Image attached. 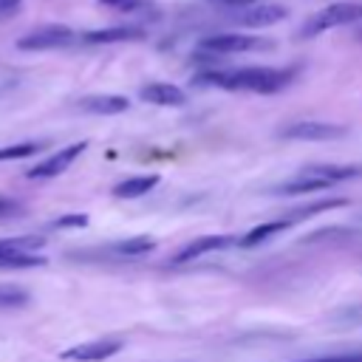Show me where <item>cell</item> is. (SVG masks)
Returning <instances> with one entry per match:
<instances>
[{"label":"cell","instance_id":"8992f818","mask_svg":"<svg viewBox=\"0 0 362 362\" xmlns=\"http://www.w3.org/2000/svg\"><path fill=\"white\" fill-rule=\"evenodd\" d=\"M85 150H88V141H74V144L57 150L54 156H48L45 161H40V164H37L34 170H28L25 175H28L31 181H34V178H54V175H62Z\"/></svg>","mask_w":362,"mask_h":362},{"label":"cell","instance_id":"ba28073f","mask_svg":"<svg viewBox=\"0 0 362 362\" xmlns=\"http://www.w3.org/2000/svg\"><path fill=\"white\" fill-rule=\"evenodd\" d=\"M122 345H124L122 337H105V339H90V342L74 345V348L62 351L59 356L74 359V362H102V359H110L113 354H119Z\"/></svg>","mask_w":362,"mask_h":362},{"label":"cell","instance_id":"603a6c76","mask_svg":"<svg viewBox=\"0 0 362 362\" xmlns=\"http://www.w3.org/2000/svg\"><path fill=\"white\" fill-rule=\"evenodd\" d=\"M20 215H25V206L11 195H0V218H20Z\"/></svg>","mask_w":362,"mask_h":362},{"label":"cell","instance_id":"6da1fadb","mask_svg":"<svg viewBox=\"0 0 362 362\" xmlns=\"http://www.w3.org/2000/svg\"><path fill=\"white\" fill-rule=\"evenodd\" d=\"M297 68H269V65H246V68H209L195 74V85L201 88H223V90H252V93H277L291 85Z\"/></svg>","mask_w":362,"mask_h":362},{"label":"cell","instance_id":"9a60e30c","mask_svg":"<svg viewBox=\"0 0 362 362\" xmlns=\"http://www.w3.org/2000/svg\"><path fill=\"white\" fill-rule=\"evenodd\" d=\"M342 206H348V198H325V201L303 204V206L286 212V218H288L291 223H300V221H305V218H314V215H320V212H331V209H342Z\"/></svg>","mask_w":362,"mask_h":362},{"label":"cell","instance_id":"8fae6325","mask_svg":"<svg viewBox=\"0 0 362 362\" xmlns=\"http://www.w3.org/2000/svg\"><path fill=\"white\" fill-rule=\"evenodd\" d=\"M76 105H79V110L96 113V116H116V113H124V110L130 107L127 96H119V93H93V96H82Z\"/></svg>","mask_w":362,"mask_h":362},{"label":"cell","instance_id":"30bf717a","mask_svg":"<svg viewBox=\"0 0 362 362\" xmlns=\"http://www.w3.org/2000/svg\"><path fill=\"white\" fill-rule=\"evenodd\" d=\"M144 28L139 25H113V28H93V31H82L79 42L85 45H107V42H136L144 40Z\"/></svg>","mask_w":362,"mask_h":362},{"label":"cell","instance_id":"cb8c5ba5","mask_svg":"<svg viewBox=\"0 0 362 362\" xmlns=\"http://www.w3.org/2000/svg\"><path fill=\"white\" fill-rule=\"evenodd\" d=\"M303 362H362V351H348V354H331V356H314Z\"/></svg>","mask_w":362,"mask_h":362},{"label":"cell","instance_id":"9c48e42d","mask_svg":"<svg viewBox=\"0 0 362 362\" xmlns=\"http://www.w3.org/2000/svg\"><path fill=\"white\" fill-rule=\"evenodd\" d=\"M288 11L286 6H277V3H260V6H249L243 8L240 14H235V23L243 25V28H266V25H274L280 20H286Z\"/></svg>","mask_w":362,"mask_h":362},{"label":"cell","instance_id":"2e32d148","mask_svg":"<svg viewBox=\"0 0 362 362\" xmlns=\"http://www.w3.org/2000/svg\"><path fill=\"white\" fill-rule=\"evenodd\" d=\"M110 249H113L119 257H141V255H147V252L156 249V238H150V235H136V238H124V240L113 243Z\"/></svg>","mask_w":362,"mask_h":362},{"label":"cell","instance_id":"277c9868","mask_svg":"<svg viewBox=\"0 0 362 362\" xmlns=\"http://www.w3.org/2000/svg\"><path fill=\"white\" fill-rule=\"evenodd\" d=\"M76 40H79V34L74 28L51 23V25H40V28L23 34L17 40V48L20 51H51V48H65V45H71Z\"/></svg>","mask_w":362,"mask_h":362},{"label":"cell","instance_id":"44dd1931","mask_svg":"<svg viewBox=\"0 0 362 362\" xmlns=\"http://www.w3.org/2000/svg\"><path fill=\"white\" fill-rule=\"evenodd\" d=\"M42 144L40 141H20V144H8L0 147V161H14V158H28L34 153H40Z\"/></svg>","mask_w":362,"mask_h":362},{"label":"cell","instance_id":"7c38bea8","mask_svg":"<svg viewBox=\"0 0 362 362\" xmlns=\"http://www.w3.org/2000/svg\"><path fill=\"white\" fill-rule=\"evenodd\" d=\"M139 93H141L144 102L158 105V107H181L187 102V93L178 85H170V82H150Z\"/></svg>","mask_w":362,"mask_h":362},{"label":"cell","instance_id":"3957f363","mask_svg":"<svg viewBox=\"0 0 362 362\" xmlns=\"http://www.w3.org/2000/svg\"><path fill=\"white\" fill-rule=\"evenodd\" d=\"M274 42L266 37L255 34H235V31H221V34H206L201 37V51L229 57V54H249V51H272Z\"/></svg>","mask_w":362,"mask_h":362},{"label":"cell","instance_id":"7a4b0ae2","mask_svg":"<svg viewBox=\"0 0 362 362\" xmlns=\"http://www.w3.org/2000/svg\"><path fill=\"white\" fill-rule=\"evenodd\" d=\"M362 23V3H331L320 11H314L311 17L303 20L300 25V37H320L331 28L339 25H359Z\"/></svg>","mask_w":362,"mask_h":362},{"label":"cell","instance_id":"e0dca14e","mask_svg":"<svg viewBox=\"0 0 362 362\" xmlns=\"http://www.w3.org/2000/svg\"><path fill=\"white\" fill-rule=\"evenodd\" d=\"M45 238L40 235H17V238H0V255H14V252H34L42 249Z\"/></svg>","mask_w":362,"mask_h":362},{"label":"cell","instance_id":"d4e9b609","mask_svg":"<svg viewBox=\"0 0 362 362\" xmlns=\"http://www.w3.org/2000/svg\"><path fill=\"white\" fill-rule=\"evenodd\" d=\"M20 3H23V0H0V14H8V11H14Z\"/></svg>","mask_w":362,"mask_h":362},{"label":"cell","instance_id":"5b68a950","mask_svg":"<svg viewBox=\"0 0 362 362\" xmlns=\"http://www.w3.org/2000/svg\"><path fill=\"white\" fill-rule=\"evenodd\" d=\"M345 136H348V127L334 122H291L280 130V139H288V141H331Z\"/></svg>","mask_w":362,"mask_h":362},{"label":"cell","instance_id":"d6986e66","mask_svg":"<svg viewBox=\"0 0 362 362\" xmlns=\"http://www.w3.org/2000/svg\"><path fill=\"white\" fill-rule=\"evenodd\" d=\"M99 6H107L113 11H124V14H150V17H158V8L147 0H96Z\"/></svg>","mask_w":362,"mask_h":362},{"label":"cell","instance_id":"4316f807","mask_svg":"<svg viewBox=\"0 0 362 362\" xmlns=\"http://www.w3.org/2000/svg\"><path fill=\"white\" fill-rule=\"evenodd\" d=\"M356 37H359V40H362V23H359V25H356Z\"/></svg>","mask_w":362,"mask_h":362},{"label":"cell","instance_id":"4fadbf2b","mask_svg":"<svg viewBox=\"0 0 362 362\" xmlns=\"http://www.w3.org/2000/svg\"><path fill=\"white\" fill-rule=\"evenodd\" d=\"M156 187H158V175L156 173H150V175H133V178L119 181L113 187V195L116 198H141V195H147Z\"/></svg>","mask_w":362,"mask_h":362},{"label":"cell","instance_id":"5bb4252c","mask_svg":"<svg viewBox=\"0 0 362 362\" xmlns=\"http://www.w3.org/2000/svg\"><path fill=\"white\" fill-rule=\"evenodd\" d=\"M288 226H294L288 218H277V221H266V223H260V226H255V229H249L243 238H240V243L238 246H243V249H252V246H257V243H263V240H269L272 235H280V232H286Z\"/></svg>","mask_w":362,"mask_h":362},{"label":"cell","instance_id":"ffe728a7","mask_svg":"<svg viewBox=\"0 0 362 362\" xmlns=\"http://www.w3.org/2000/svg\"><path fill=\"white\" fill-rule=\"evenodd\" d=\"M28 291L20 288V286H6L0 283V308H23L28 305Z\"/></svg>","mask_w":362,"mask_h":362},{"label":"cell","instance_id":"52a82bcc","mask_svg":"<svg viewBox=\"0 0 362 362\" xmlns=\"http://www.w3.org/2000/svg\"><path fill=\"white\" fill-rule=\"evenodd\" d=\"M238 243H240V238H235V235H201V238H192L189 243H184L173 255V263H189V260H198L201 255L229 249V246H238Z\"/></svg>","mask_w":362,"mask_h":362},{"label":"cell","instance_id":"ac0fdd59","mask_svg":"<svg viewBox=\"0 0 362 362\" xmlns=\"http://www.w3.org/2000/svg\"><path fill=\"white\" fill-rule=\"evenodd\" d=\"M48 260L37 252H14V255H0V269H40Z\"/></svg>","mask_w":362,"mask_h":362},{"label":"cell","instance_id":"484cf974","mask_svg":"<svg viewBox=\"0 0 362 362\" xmlns=\"http://www.w3.org/2000/svg\"><path fill=\"white\" fill-rule=\"evenodd\" d=\"M218 3H229V6H252L257 0H218Z\"/></svg>","mask_w":362,"mask_h":362},{"label":"cell","instance_id":"7402d4cb","mask_svg":"<svg viewBox=\"0 0 362 362\" xmlns=\"http://www.w3.org/2000/svg\"><path fill=\"white\" fill-rule=\"evenodd\" d=\"M88 215L85 212H68V215H59V218H54L51 221V226H57V229H79V226H88Z\"/></svg>","mask_w":362,"mask_h":362}]
</instances>
